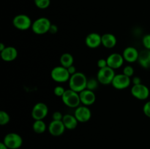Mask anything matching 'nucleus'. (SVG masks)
<instances>
[{
	"mask_svg": "<svg viewBox=\"0 0 150 149\" xmlns=\"http://www.w3.org/2000/svg\"><path fill=\"white\" fill-rule=\"evenodd\" d=\"M115 75V70L108 66L104 68L99 69L97 74V79L100 84L109 85L112 83Z\"/></svg>",
	"mask_w": 150,
	"mask_h": 149,
	"instance_id": "39448f33",
	"label": "nucleus"
},
{
	"mask_svg": "<svg viewBox=\"0 0 150 149\" xmlns=\"http://www.w3.org/2000/svg\"><path fill=\"white\" fill-rule=\"evenodd\" d=\"M142 44L145 49L150 50V34H146L142 38Z\"/></svg>",
	"mask_w": 150,
	"mask_h": 149,
	"instance_id": "bb28decb",
	"label": "nucleus"
},
{
	"mask_svg": "<svg viewBox=\"0 0 150 149\" xmlns=\"http://www.w3.org/2000/svg\"><path fill=\"white\" fill-rule=\"evenodd\" d=\"M132 83H133V85L141 84V83H142V79L139 77H138V76H135V77H133V78L132 79Z\"/></svg>",
	"mask_w": 150,
	"mask_h": 149,
	"instance_id": "473e14b6",
	"label": "nucleus"
},
{
	"mask_svg": "<svg viewBox=\"0 0 150 149\" xmlns=\"http://www.w3.org/2000/svg\"><path fill=\"white\" fill-rule=\"evenodd\" d=\"M60 64L63 66L64 67L68 68L70 66L73 65L74 63V58L72 56V54L69 53H64L62 55L60 56L59 58Z\"/></svg>",
	"mask_w": 150,
	"mask_h": 149,
	"instance_id": "412c9836",
	"label": "nucleus"
},
{
	"mask_svg": "<svg viewBox=\"0 0 150 149\" xmlns=\"http://www.w3.org/2000/svg\"><path fill=\"white\" fill-rule=\"evenodd\" d=\"M138 62L143 68H150V50L144 49L139 52Z\"/></svg>",
	"mask_w": 150,
	"mask_h": 149,
	"instance_id": "a211bd4d",
	"label": "nucleus"
},
{
	"mask_svg": "<svg viewBox=\"0 0 150 149\" xmlns=\"http://www.w3.org/2000/svg\"><path fill=\"white\" fill-rule=\"evenodd\" d=\"M34 1L36 7L41 10L48 8L51 4V0H34Z\"/></svg>",
	"mask_w": 150,
	"mask_h": 149,
	"instance_id": "b1692460",
	"label": "nucleus"
},
{
	"mask_svg": "<svg viewBox=\"0 0 150 149\" xmlns=\"http://www.w3.org/2000/svg\"><path fill=\"white\" fill-rule=\"evenodd\" d=\"M117 44V39L111 33H105L102 35V45L105 48L111 49L114 48Z\"/></svg>",
	"mask_w": 150,
	"mask_h": 149,
	"instance_id": "6ab92c4d",
	"label": "nucleus"
},
{
	"mask_svg": "<svg viewBox=\"0 0 150 149\" xmlns=\"http://www.w3.org/2000/svg\"><path fill=\"white\" fill-rule=\"evenodd\" d=\"M48 114V107L44 102H38L32 110V117L35 121L43 120Z\"/></svg>",
	"mask_w": 150,
	"mask_h": 149,
	"instance_id": "1a4fd4ad",
	"label": "nucleus"
},
{
	"mask_svg": "<svg viewBox=\"0 0 150 149\" xmlns=\"http://www.w3.org/2000/svg\"><path fill=\"white\" fill-rule=\"evenodd\" d=\"M88 79L83 73L81 72H77L74 74L70 76L69 80V86L70 89L80 93L81 91L86 89Z\"/></svg>",
	"mask_w": 150,
	"mask_h": 149,
	"instance_id": "f257e3e1",
	"label": "nucleus"
},
{
	"mask_svg": "<svg viewBox=\"0 0 150 149\" xmlns=\"http://www.w3.org/2000/svg\"><path fill=\"white\" fill-rule=\"evenodd\" d=\"M66 89H64V87L62 86H56L54 89V93L55 94V96H58V97H62L63 96V94L65 92Z\"/></svg>",
	"mask_w": 150,
	"mask_h": 149,
	"instance_id": "cd10ccee",
	"label": "nucleus"
},
{
	"mask_svg": "<svg viewBox=\"0 0 150 149\" xmlns=\"http://www.w3.org/2000/svg\"><path fill=\"white\" fill-rule=\"evenodd\" d=\"M70 74L66 67L63 66H57L54 67L51 72V77L54 81L59 83L68 82L70 78Z\"/></svg>",
	"mask_w": 150,
	"mask_h": 149,
	"instance_id": "20e7f679",
	"label": "nucleus"
},
{
	"mask_svg": "<svg viewBox=\"0 0 150 149\" xmlns=\"http://www.w3.org/2000/svg\"><path fill=\"white\" fill-rule=\"evenodd\" d=\"M62 122L65 127L66 129L73 130L77 127L79 121L74 115L71 114H65L63 117Z\"/></svg>",
	"mask_w": 150,
	"mask_h": 149,
	"instance_id": "aec40b11",
	"label": "nucleus"
},
{
	"mask_svg": "<svg viewBox=\"0 0 150 149\" xmlns=\"http://www.w3.org/2000/svg\"><path fill=\"white\" fill-rule=\"evenodd\" d=\"M64 115L59 111H55L52 115V119L54 121H62Z\"/></svg>",
	"mask_w": 150,
	"mask_h": 149,
	"instance_id": "c756f323",
	"label": "nucleus"
},
{
	"mask_svg": "<svg viewBox=\"0 0 150 149\" xmlns=\"http://www.w3.org/2000/svg\"><path fill=\"white\" fill-rule=\"evenodd\" d=\"M6 47L7 46H6L4 43H2V42H1V43H0V52H1L2 51H4V50L5 49Z\"/></svg>",
	"mask_w": 150,
	"mask_h": 149,
	"instance_id": "f704fd0d",
	"label": "nucleus"
},
{
	"mask_svg": "<svg viewBox=\"0 0 150 149\" xmlns=\"http://www.w3.org/2000/svg\"><path fill=\"white\" fill-rule=\"evenodd\" d=\"M66 128L62 121H54L52 120L48 127V130L50 134L54 137H59L64 133Z\"/></svg>",
	"mask_w": 150,
	"mask_h": 149,
	"instance_id": "4468645a",
	"label": "nucleus"
},
{
	"mask_svg": "<svg viewBox=\"0 0 150 149\" xmlns=\"http://www.w3.org/2000/svg\"><path fill=\"white\" fill-rule=\"evenodd\" d=\"M51 22L45 17H40L33 21L32 25V31L38 35H42L49 32Z\"/></svg>",
	"mask_w": 150,
	"mask_h": 149,
	"instance_id": "7ed1b4c3",
	"label": "nucleus"
},
{
	"mask_svg": "<svg viewBox=\"0 0 150 149\" xmlns=\"http://www.w3.org/2000/svg\"><path fill=\"white\" fill-rule=\"evenodd\" d=\"M67 70H68V72H69V73H70V75H73V74H74L75 73L77 72V71H76V68L74 65L70 66V67H68V68H67Z\"/></svg>",
	"mask_w": 150,
	"mask_h": 149,
	"instance_id": "72a5a7b5",
	"label": "nucleus"
},
{
	"mask_svg": "<svg viewBox=\"0 0 150 149\" xmlns=\"http://www.w3.org/2000/svg\"><path fill=\"white\" fill-rule=\"evenodd\" d=\"M74 115L79 123H86L91 119L92 112L89 107L82 105L76 108Z\"/></svg>",
	"mask_w": 150,
	"mask_h": 149,
	"instance_id": "9b49d317",
	"label": "nucleus"
},
{
	"mask_svg": "<svg viewBox=\"0 0 150 149\" xmlns=\"http://www.w3.org/2000/svg\"><path fill=\"white\" fill-rule=\"evenodd\" d=\"M61 99L63 103L66 106L69 107L70 108H75L76 109V108L80 106V104H81L79 93L70 89H67L65 91Z\"/></svg>",
	"mask_w": 150,
	"mask_h": 149,
	"instance_id": "f03ea898",
	"label": "nucleus"
},
{
	"mask_svg": "<svg viewBox=\"0 0 150 149\" xmlns=\"http://www.w3.org/2000/svg\"><path fill=\"white\" fill-rule=\"evenodd\" d=\"M97 65L99 69L104 68L105 67H108V64H107V60L105 58H100L97 62Z\"/></svg>",
	"mask_w": 150,
	"mask_h": 149,
	"instance_id": "7c9ffc66",
	"label": "nucleus"
},
{
	"mask_svg": "<svg viewBox=\"0 0 150 149\" xmlns=\"http://www.w3.org/2000/svg\"><path fill=\"white\" fill-rule=\"evenodd\" d=\"M79 96H80L81 104L83 105H86V106H91L96 101V95H95V92L87 89L81 91L79 93Z\"/></svg>",
	"mask_w": 150,
	"mask_h": 149,
	"instance_id": "2eb2a0df",
	"label": "nucleus"
},
{
	"mask_svg": "<svg viewBox=\"0 0 150 149\" xmlns=\"http://www.w3.org/2000/svg\"><path fill=\"white\" fill-rule=\"evenodd\" d=\"M33 22L29 16L25 14H19L15 16L13 19V25L16 29L21 31H26L32 28Z\"/></svg>",
	"mask_w": 150,
	"mask_h": 149,
	"instance_id": "0eeeda50",
	"label": "nucleus"
},
{
	"mask_svg": "<svg viewBox=\"0 0 150 149\" xmlns=\"http://www.w3.org/2000/svg\"><path fill=\"white\" fill-rule=\"evenodd\" d=\"M0 149H9V148L4 144L3 142H1V143H0Z\"/></svg>",
	"mask_w": 150,
	"mask_h": 149,
	"instance_id": "c9c22d12",
	"label": "nucleus"
},
{
	"mask_svg": "<svg viewBox=\"0 0 150 149\" xmlns=\"http://www.w3.org/2000/svg\"><path fill=\"white\" fill-rule=\"evenodd\" d=\"M143 112L146 117L150 118V100L147 101L143 106Z\"/></svg>",
	"mask_w": 150,
	"mask_h": 149,
	"instance_id": "c85d7f7f",
	"label": "nucleus"
},
{
	"mask_svg": "<svg viewBox=\"0 0 150 149\" xmlns=\"http://www.w3.org/2000/svg\"><path fill=\"white\" fill-rule=\"evenodd\" d=\"M132 80L130 77L122 73V74H116L111 85L114 89L117 90H123L127 89L130 86Z\"/></svg>",
	"mask_w": 150,
	"mask_h": 149,
	"instance_id": "9d476101",
	"label": "nucleus"
},
{
	"mask_svg": "<svg viewBox=\"0 0 150 149\" xmlns=\"http://www.w3.org/2000/svg\"><path fill=\"white\" fill-rule=\"evenodd\" d=\"M132 96L139 100H146L149 98L150 91L146 85L141 83L139 85H133L130 89Z\"/></svg>",
	"mask_w": 150,
	"mask_h": 149,
	"instance_id": "6e6552de",
	"label": "nucleus"
},
{
	"mask_svg": "<svg viewBox=\"0 0 150 149\" xmlns=\"http://www.w3.org/2000/svg\"><path fill=\"white\" fill-rule=\"evenodd\" d=\"M85 44L88 48L92 49L99 48L102 45V35L97 32L89 34L85 38Z\"/></svg>",
	"mask_w": 150,
	"mask_h": 149,
	"instance_id": "ddd939ff",
	"label": "nucleus"
},
{
	"mask_svg": "<svg viewBox=\"0 0 150 149\" xmlns=\"http://www.w3.org/2000/svg\"><path fill=\"white\" fill-rule=\"evenodd\" d=\"M125 61L128 63H134L138 61L139 56V51L135 47L128 46L125 48L122 53Z\"/></svg>",
	"mask_w": 150,
	"mask_h": 149,
	"instance_id": "dca6fc26",
	"label": "nucleus"
},
{
	"mask_svg": "<svg viewBox=\"0 0 150 149\" xmlns=\"http://www.w3.org/2000/svg\"><path fill=\"white\" fill-rule=\"evenodd\" d=\"M18 51L15 47L7 46L4 51L0 52L1 58L6 62H10L16 60L18 57Z\"/></svg>",
	"mask_w": 150,
	"mask_h": 149,
	"instance_id": "f3484780",
	"label": "nucleus"
},
{
	"mask_svg": "<svg viewBox=\"0 0 150 149\" xmlns=\"http://www.w3.org/2000/svg\"><path fill=\"white\" fill-rule=\"evenodd\" d=\"M2 142L9 149H18L23 145L21 136L15 132H10L6 134Z\"/></svg>",
	"mask_w": 150,
	"mask_h": 149,
	"instance_id": "423d86ee",
	"label": "nucleus"
},
{
	"mask_svg": "<svg viewBox=\"0 0 150 149\" xmlns=\"http://www.w3.org/2000/svg\"><path fill=\"white\" fill-rule=\"evenodd\" d=\"M10 121V117L6 111H0V125L4 126L8 124Z\"/></svg>",
	"mask_w": 150,
	"mask_h": 149,
	"instance_id": "393cba45",
	"label": "nucleus"
},
{
	"mask_svg": "<svg viewBox=\"0 0 150 149\" xmlns=\"http://www.w3.org/2000/svg\"><path fill=\"white\" fill-rule=\"evenodd\" d=\"M106 60L108 67L114 69V70L122 67L125 62L122 54L117 53L110 54L106 58Z\"/></svg>",
	"mask_w": 150,
	"mask_h": 149,
	"instance_id": "f8f14e48",
	"label": "nucleus"
},
{
	"mask_svg": "<svg viewBox=\"0 0 150 149\" xmlns=\"http://www.w3.org/2000/svg\"><path fill=\"white\" fill-rule=\"evenodd\" d=\"M58 32V26L55 24H51V27L49 29V33L52 34H55Z\"/></svg>",
	"mask_w": 150,
	"mask_h": 149,
	"instance_id": "2f4dec72",
	"label": "nucleus"
},
{
	"mask_svg": "<svg viewBox=\"0 0 150 149\" xmlns=\"http://www.w3.org/2000/svg\"><path fill=\"white\" fill-rule=\"evenodd\" d=\"M134 68L131 65H127L123 68V74L127 75V77H131L134 74Z\"/></svg>",
	"mask_w": 150,
	"mask_h": 149,
	"instance_id": "a878e982",
	"label": "nucleus"
},
{
	"mask_svg": "<svg viewBox=\"0 0 150 149\" xmlns=\"http://www.w3.org/2000/svg\"><path fill=\"white\" fill-rule=\"evenodd\" d=\"M99 81H98L97 78L88 79L87 84H86V89H89V90L95 91V90H96V89H98V84H99Z\"/></svg>",
	"mask_w": 150,
	"mask_h": 149,
	"instance_id": "5701e85b",
	"label": "nucleus"
},
{
	"mask_svg": "<svg viewBox=\"0 0 150 149\" xmlns=\"http://www.w3.org/2000/svg\"><path fill=\"white\" fill-rule=\"evenodd\" d=\"M46 124L43 120H36L32 124V129L37 134H42L46 131Z\"/></svg>",
	"mask_w": 150,
	"mask_h": 149,
	"instance_id": "4be33fe9",
	"label": "nucleus"
}]
</instances>
